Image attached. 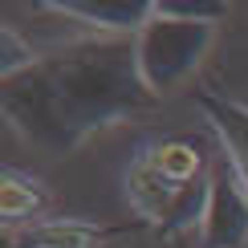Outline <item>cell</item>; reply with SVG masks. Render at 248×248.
<instances>
[{
  "label": "cell",
  "mask_w": 248,
  "mask_h": 248,
  "mask_svg": "<svg viewBox=\"0 0 248 248\" xmlns=\"http://www.w3.org/2000/svg\"><path fill=\"white\" fill-rule=\"evenodd\" d=\"M139 74L134 37H86L41 57L33 69L0 86V110L41 155L78 151L90 134L155 106Z\"/></svg>",
  "instance_id": "obj_1"
},
{
  "label": "cell",
  "mask_w": 248,
  "mask_h": 248,
  "mask_svg": "<svg viewBox=\"0 0 248 248\" xmlns=\"http://www.w3.org/2000/svg\"><path fill=\"white\" fill-rule=\"evenodd\" d=\"M212 159L200 139H163L142 147L126 167V200L163 240L203 228L212 195Z\"/></svg>",
  "instance_id": "obj_2"
},
{
  "label": "cell",
  "mask_w": 248,
  "mask_h": 248,
  "mask_svg": "<svg viewBox=\"0 0 248 248\" xmlns=\"http://www.w3.org/2000/svg\"><path fill=\"white\" fill-rule=\"evenodd\" d=\"M216 41V25H195V20L151 13V20L134 33V53H139V74L155 98L171 94Z\"/></svg>",
  "instance_id": "obj_3"
},
{
  "label": "cell",
  "mask_w": 248,
  "mask_h": 248,
  "mask_svg": "<svg viewBox=\"0 0 248 248\" xmlns=\"http://www.w3.org/2000/svg\"><path fill=\"white\" fill-rule=\"evenodd\" d=\"M203 248H244L248 244V183L224 151L212 159V195L200 228Z\"/></svg>",
  "instance_id": "obj_4"
},
{
  "label": "cell",
  "mask_w": 248,
  "mask_h": 248,
  "mask_svg": "<svg viewBox=\"0 0 248 248\" xmlns=\"http://www.w3.org/2000/svg\"><path fill=\"white\" fill-rule=\"evenodd\" d=\"M41 8H49L57 16H69V20H81L90 29H102L110 37L139 33L155 13L151 0H118V4H106V0H45Z\"/></svg>",
  "instance_id": "obj_5"
},
{
  "label": "cell",
  "mask_w": 248,
  "mask_h": 248,
  "mask_svg": "<svg viewBox=\"0 0 248 248\" xmlns=\"http://www.w3.org/2000/svg\"><path fill=\"white\" fill-rule=\"evenodd\" d=\"M122 232L126 228H98L90 220H37L25 228H8L4 248H102Z\"/></svg>",
  "instance_id": "obj_6"
},
{
  "label": "cell",
  "mask_w": 248,
  "mask_h": 248,
  "mask_svg": "<svg viewBox=\"0 0 248 248\" xmlns=\"http://www.w3.org/2000/svg\"><path fill=\"white\" fill-rule=\"evenodd\" d=\"M195 102H200L208 126L220 134V151L236 163L240 179L248 183V106H240V102H232L224 94H216V90H200Z\"/></svg>",
  "instance_id": "obj_7"
},
{
  "label": "cell",
  "mask_w": 248,
  "mask_h": 248,
  "mask_svg": "<svg viewBox=\"0 0 248 248\" xmlns=\"http://www.w3.org/2000/svg\"><path fill=\"white\" fill-rule=\"evenodd\" d=\"M0 212H4V224L8 228H25V224H37L41 216L49 212V191L41 187L33 175L16 171V167H4L0 171Z\"/></svg>",
  "instance_id": "obj_8"
},
{
  "label": "cell",
  "mask_w": 248,
  "mask_h": 248,
  "mask_svg": "<svg viewBox=\"0 0 248 248\" xmlns=\"http://www.w3.org/2000/svg\"><path fill=\"white\" fill-rule=\"evenodd\" d=\"M37 61H41V57L33 53V45H29L13 25H0V81L20 78L25 69H33Z\"/></svg>",
  "instance_id": "obj_9"
},
{
  "label": "cell",
  "mask_w": 248,
  "mask_h": 248,
  "mask_svg": "<svg viewBox=\"0 0 248 248\" xmlns=\"http://www.w3.org/2000/svg\"><path fill=\"white\" fill-rule=\"evenodd\" d=\"M155 13L163 16H179V20H195V25H220L228 16V4L220 0H195V4H179V0H159Z\"/></svg>",
  "instance_id": "obj_10"
}]
</instances>
